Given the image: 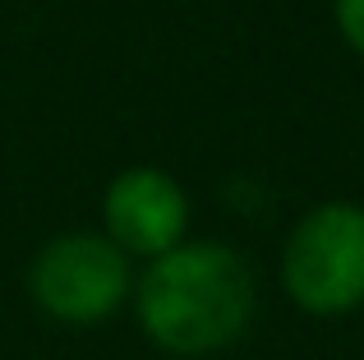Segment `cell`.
I'll use <instances>...</instances> for the list:
<instances>
[{"label":"cell","mask_w":364,"mask_h":360,"mask_svg":"<svg viewBox=\"0 0 364 360\" xmlns=\"http://www.w3.org/2000/svg\"><path fill=\"white\" fill-rule=\"evenodd\" d=\"M102 235L129 259H161L189 240V194L161 166H129L102 194Z\"/></svg>","instance_id":"4"},{"label":"cell","mask_w":364,"mask_h":360,"mask_svg":"<svg viewBox=\"0 0 364 360\" xmlns=\"http://www.w3.org/2000/svg\"><path fill=\"white\" fill-rule=\"evenodd\" d=\"M332 23H337L341 42L364 60V0H332Z\"/></svg>","instance_id":"5"},{"label":"cell","mask_w":364,"mask_h":360,"mask_svg":"<svg viewBox=\"0 0 364 360\" xmlns=\"http://www.w3.org/2000/svg\"><path fill=\"white\" fill-rule=\"evenodd\" d=\"M254 268L222 240H185L134 277V314L143 337L180 360L235 346L254 324Z\"/></svg>","instance_id":"1"},{"label":"cell","mask_w":364,"mask_h":360,"mask_svg":"<svg viewBox=\"0 0 364 360\" xmlns=\"http://www.w3.org/2000/svg\"><path fill=\"white\" fill-rule=\"evenodd\" d=\"M28 296L55 324L92 328L134 296L129 254L102 231H65L28 263Z\"/></svg>","instance_id":"3"},{"label":"cell","mask_w":364,"mask_h":360,"mask_svg":"<svg viewBox=\"0 0 364 360\" xmlns=\"http://www.w3.org/2000/svg\"><path fill=\"white\" fill-rule=\"evenodd\" d=\"M282 291L314 319L364 305V203L328 198L300 213L282 245Z\"/></svg>","instance_id":"2"}]
</instances>
